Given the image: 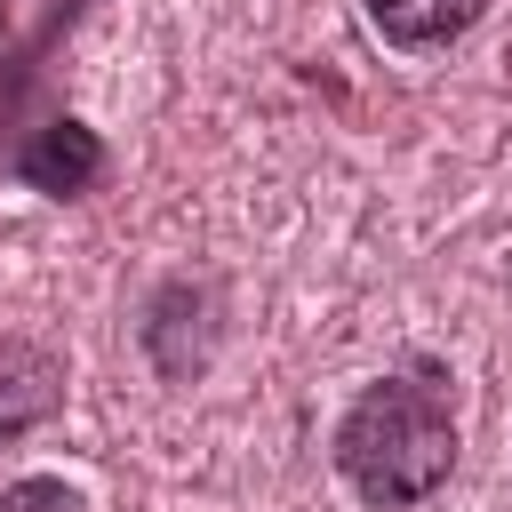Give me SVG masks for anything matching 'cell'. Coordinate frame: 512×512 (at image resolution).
Masks as SVG:
<instances>
[{
    "label": "cell",
    "instance_id": "obj_1",
    "mask_svg": "<svg viewBox=\"0 0 512 512\" xmlns=\"http://www.w3.org/2000/svg\"><path fill=\"white\" fill-rule=\"evenodd\" d=\"M336 472L360 504L376 512H408L424 504L448 472H456V416H448V392L424 376V368H400V376H376L344 424H336Z\"/></svg>",
    "mask_w": 512,
    "mask_h": 512
},
{
    "label": "cell",
    "instance_id": "obj_2",
    "mask_svg": "<svg viewBox=\"0 0 512 512\" xmlns=\"http://www.w3.org/2000/svg\"><path fill=\"white\" fill-rule=\"evenodd\" d=\"M56 408H64V360L48 344L0 336V448L24 440V432H40Z\"/></svg>",
    "mask_w": 512,
    "mask_h": 512
},
{
    "label": "cell",
    "instance_id": "obj_3",
    "mask_svg": "<svg viewBox=\"0 0 512 512\" xmlns=\"http://www.w3.org/2000/svg\"><path fill=\"white\" fill-rule=\"evenodd\" d=\"M16 176H24L32 192L72 200V192H88V184L104 176V144H96V128H80V120H48V128H32V144L16 152Z\"/></svg>",
    "mask_w": 512,
    "mask_h": 512
},
{
    "label": "cell",
    "instance_id": "obj_4",
    "mask_svg": "<svg viewBox=\"0 0 512 512\" xmlns=\"http://www.w3.org/2000/svg\"><path fill=\"white\" fill-rule=\"evenodd\" d=\"M360 8H368V24H376L392 48H408V56L448 48V40H464V32L488 16V0H360Z\"/></svg>",
    "mask_w": 512,
    "mask_h": 512
},
{
    "label": "cell",
    "instance_id": "obj_5",
    "mask_svg": "<svg viewBox=\"0 0 512 512\" xmlns=\"http://www.w3.org/2000/svg\"><path fill=\"white\" fill-rule=\"evenodd\" d=\"M0 512H88V496L56 472H24V480L0 488Z\"/></svg>",
    "mask_w": 512,
    "mask_h": 512
}]
</instances>
